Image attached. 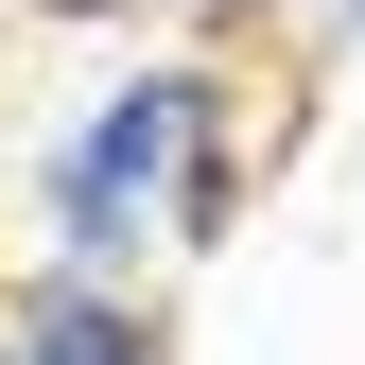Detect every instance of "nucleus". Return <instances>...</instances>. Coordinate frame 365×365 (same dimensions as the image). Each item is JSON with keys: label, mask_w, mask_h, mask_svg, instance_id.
<instances>
[{"label": "nucleus", "mask_w": 365, "mask_h": 365, "mask_svg": "<svg viewBox=\"0 0 365 365\" xmlns=\"http://www.w3.org/2000/svg\"><path fill=\"white\" fill-rule=\"evenodd\" d=\"M192 157H209V87H192V70H140V87H122V105L53 157V226H70V261H122L157 192H192V209H209V174H192Z\"/></svg>", "instance_id": "nucleus-1"}, {"label": "nucleus", "mask_w": 365, "mask_h": 365, "mask_svg": "<svg viewBox=\"0 0 365 365\" xmlns=\"http://www.w3.org/2000/svg\"><path fill=\"white\" fill-rule=\"evenodd\" d=\"M0 365H157V348H140V313H105V296H35Z\"/></svg>", "instance_id": "nucleus-2"}]
</instances>
